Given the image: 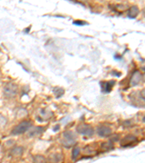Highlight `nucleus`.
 Masks as SVG:
<instances>
[{"mask_svg":"<svg viewBox=\"0 0 145 163\" xmlns=\"http://www.w3.org/2000/svg\"><path fill=\"white\" fill-rule=\"evenodd\" d=\"M76 138H77L76 135L73 133V132H72L71 131H68L63 133V138L62 140H61V143H62L64 147L70 148V147L73 146V145L76 144Z\"/></svg>","mask_w":145,"mask_h":163,"instance_id":"nucleus-1","label":"nucleus"},{"mask_svg":"<svg viewBox=\"0 0 145 163\" xmlns=\"http://www.w3.org/2000/svg\"><path fill=\"white\" fill-rule=\"evenodd\" d=\"M31 127V123L28 121H23L15 126L13 130L11 132V133L12 135H21V134H23L28 131V130L30 129V128Z\"/></svg>","mask_w":145,"mask_h":163,"instance_id":"nucleus-2","label":"nucleus"},{"mask_svg":"<svg viewBox=\"0 0 145 163\" xmlns=\"http://www.w3.org/2000/svg\"><path fill=\"white\" fill-rule=\"evenodd\" d=\"M17 93V86L14 83H8L4 87V94L7 98H12Z\"/></svg>","mask_w":145,"mask_h":163,"instance_id":"nucleus-3","label":"nucleus"},{"mask_svg":"<svg viewBox=\"0 0 145 163\" xmlns=\"http://www.w3.org/2000/svg\"><path fill=\"white\" fill-rule=\"evenodd\" d=\"M77 131L78 133L85 136H92L94 133V131L91 126L88 124H84V123L78 125L77 126Z\"/></svg>","mask_w":145,"mask_h":163,"instance_id":"nucleus-4","label":"nucleus"},{"mask_svg":"<svg viewBox=\"0 0 145 163\" xmlns=\"http://www.w3.org/2000/svg\"><path fill=\"white\" fill-rule=\"evenodd\" d=\"M137 142V138L133 135H128L121 139L120 142L122 147H128Z\"/></svg>","mask_w":145,"mask_h":163,"instance_id":"nucleus-5","label":"nucleus"},{"mask_svg":"<svg viewBox=\"0 0 145 163\" xmlns=\"http://www.w3.org/2000/svg\"><path fill=\"white\" fill-rule=\"evenodd\" d=\"M142 76L139 70H135L134 72H133L132 76L131 77V80H130V84L131 86H135L139 84L140 83V81H142Z\"/></svg>","mask_w":145,"mask_h":163,"instance_id":"nucleus-6","label":"nucleus"},{"mask_svg":"<svg viewBox=\"0 0 145 163\" xmlns=\"http://www.w3.org/2000/svg\"><path fill=\"white\" fill-rule=\"evenodd\" d=\"M97 134L101 137H108L112 134V130L109 127L102 126L97 129Z\"/></svg>","mask_w":145,"mask_h":163,"instance_id":"nucleus-7","label":"nucleus"},{"mask_svg":"<svg viewBox=\"0 0 145 163\" xmlns=\"http://www.w3.org/2000/svg\"><path fill=\"white\" fill-rule=\"evenodd\" d=\"M115 81H110L107 82H103L102 83V91L105 92V93H109L111 91L112 89H113V86L115 85Z\"/></svg>","mask_w":145,"mask_h":163,"instance_id":"nucleus-8","label":"nucleus"},{"mask_svg":"<svg viewBox=\"0 0 145 163\" xmlns=\"http://www.w3.org/2000/svg\"><path fill=\"white\" fill-rule=\"evenodd\" d=\"M139 13V9L137 6H132L129 9L128 12V17L129 18L134 19L138 16Z\"/></svg>","mask_w":145,"mask_h":163,"instance_id":"nucleus-9","label":"nucleus"},{"mask_svg":"<svg viewBox=\"0 0 145 163\" xmlns=\"http://www.w3.org/2000/svg\"><path fill=\"white\" fill-rule=\"evenodd\" d=\"M102 148L104 151H109L113 148V144L110 142H105L103 143L102 145Z\"/></svg>","mask_w":145,"mask_h":163,"instance_id":"nucleus-10","label":"nucleus"},{"mask_svg":"<svg viewBox=\"0 0 145 163\" xmlns=\"http://www.w3.org/2000/svg\"><path fill=\"white\" fill-rule=\"evenodd\" d=\"M23 153V148L22 147H16L12 151V155L13 156H20Z\"/></svg>","mask_w":145,"mask_h":163,"instance_id":"nucleus-11","label":"nucleus"},{"mask_svg":"<svg viewBox=\"0 0 145 163\" xmlns=\"http://www.w3.org/2000/svg\"><path fill=\"white\" fill-rule=\"evenodd\" d=\"M80 153V149L78 147H75V148L72 149V158L73 160H76V158L78 157V156Z\"/></svg>","mask_w":145,"mask_h":163,"instance_id":"nucleus-12","label":"nucleus"},{"mask_svg":"<svg viewBox=\"0 0 145 163\" xmlns=\"http://www.w3.org/2000/svg\"><path fill=\"white\" fill-rule=\"evenodd\" d=\"M6 123H7L6 118H4L3 115H2V114H0V128L2 127H4V125H5Z\"/></svg>","mask_w":145,"mask_h":163,"instance_id":"nucleus-13","label":"nucleus"},{"mask_svg":"<svg viewBox=\"0 0 145 163\" xmlns=\"http://www.w3.org/2000/svg\"><path fill=\"white\" fill-rule=\"evenodd\" d=\"M63 89H60V88H56L55 89H54V94L57 96L58 95V94H60V96H62L63 94Z\"/></svg>","mask_w":145,"mask_h":163,"instance_id":"nucleus-14","label":"nucleus"},{"mask_svg":"<svg viewBox=\"0 0 145 163\" xmlns=\"http://www.w3.org/2000/svg\"><path fill=\"white\" fill-rule=\"evenodd\" d=\"M73 24L76 26H83L86 24V22L82 21H75L73 22Z\"/></svg>","mask_w":145,"mask_h":163,"instance_id":"nucleus-15","label":"nucleus"},{"mask_svg":"<svg viewBox=\"0 0 145 163\" xmlns=\"http://www.w3.org/2000/svg\"><path fill=\"white\" fill-rule=\"evenodd\" d=\"M37 160H34L35 162H44V159L42 157H41V156H37L36 157Z\"/></svg>","mask_w":145,"mask_h":163,"instance_id":"nucleus-16","label":"nucleus"},{"mask_svg":"<svg viewBox=\"0 0 145 163\" xmlns=\"http://www.w3.org/2000/svg\"><path fill=\"white\" fill-rule=\"evenodd\" d=\"M141 96H142V98L144 100H145V89H142V91H141Z\"/></svg>","mask_w":145,"mask_h":163,"instance_id":"nucleus-17","label":"nucleus"},{"mask_svg":"<svg viewBox=\"0 0 145 163\" xmlns=\"http://www.w3.org/2000/svg\"><path fill=\"white\" fill-rule=\"evenodd\" d=\"M143 122L145 123V115L144 116V118H143Z\"/></svg>","mask_w":145,"mask_h":163,"instance_id":"nucleus-18","label":"nucleus"},{"mask_svg":"<svg viewBox=\"0 0 145 163\" xmlns=\"http://www.w3.org/2000/svg\"><path fill=\"white\" fill-rule=\"evenodd\" d=\"M142 70H144V71H145V67H143V68H142Z\"/></svg>","mask_w":145,"mask_h":163,"instance_id":"nucleus-19","label":"nucleus"},{"mask_svg":"<svg viewBox=\"0 0 145 163\" xmlns=\"http://www.w3.org/2000/svg\"><path fill=\"white\" fill-rule=\"evenodd\" d=\"M144 81H145V74H144Z\"/></svg>","mask_w":145,"mask_h":163,"instance_id":"nucleus-20","label":"nucleus"}]
</instances>
